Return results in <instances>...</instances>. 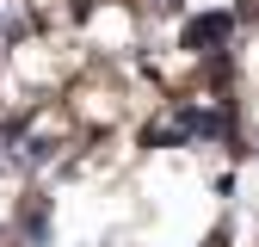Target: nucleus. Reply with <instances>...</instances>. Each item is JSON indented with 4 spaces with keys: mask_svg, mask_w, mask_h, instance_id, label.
Segmentation results:
<instances>
[{
    "mask_svg": "<svg viewBox=\"0 0 259 247\" xmlns=\"http://www.w3.org/2000/svg\"><path fill=\"white\" fill-rule=\"evenodd\" d=\"M216 37H229V19H222V13H210V19H198V25H191V44H216Z\"/></svg>",
    "mask_w": 259,
    "mask_h": 247,
    "instance_id": "obj_1",
    "label": "nucleus"
}]
</instances>
